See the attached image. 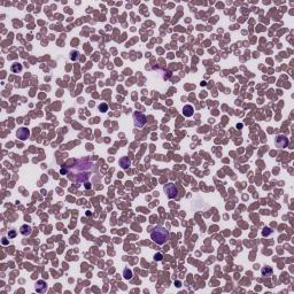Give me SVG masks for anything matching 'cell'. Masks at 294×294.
<instances>
[{
  "label": "cell",
  "instance_id": "14",
  "mask_svg": "<svg viewBox=\"0 0 294 294\" xmlns=\"http://www.w3.org/2000/svg\"><path fill=\"white\" fill-rule=\"evenodd\" d=\"M78 58H79V52L74 51V52L70 53V59H71V60L76 61V60H78Z\"/></svg>",
  "mask_w": 294,
  "mask_h": 294
},
{
  "label": "cell",
  "instance_id": "12",
  "mask_svg": "<svg viewBox=\"0 0 294 294\" xmlns=\"http://www.w3.org/2000/svg\"><path fill=\"white\" fill-rule=\"evenodd\" d=\"M123 277H124L125 279H128V280L132 279V277H133V275H132V271H131L129 268H125L124 269V271H123Z\"/></svg>",
  "mask_w": 294,
  "mask_h": 294
},
{
  "label": "cell",
  "instance_id": "13",
  "mask_svg": "<svg viewBox=\"0 0 294 294\" xmlns=\"http://www.w3.org/2000/svg\"><path fill=\"white\" fill-rule=\"evenodd\" d=\"M272 232H274V231H272L270 227H267V226H265V227L262 230V235H263V237H269L270 234H272Z\"/></svg>",
  "mask_w": 294,
  "mask_h": 294
},
{
  "label": "cell",
  "instance_id": "10",
  "mask_svg": "<svg viewBox=\"0 0 294 294\" xmlns=\"http://www.w3.org/2000/svg\"><path fill=\"white\" fill-rule=\"evenodd\" d=\"M272 274H274V270L271 267H263L261 269V275L263 277H270L272 276Z\"/></svg>",
  "mask_w": 294,
  "mask_h": 294
},
{
  "label": "cell",
  "instance_id": "15",
  "mask_svg": "<svg viewBox=\"0 0 294 294\" xmlns=\"http://www.w3.org/2000/svg\"><path fill=\"white\" fill-rule=\"evenodd\" d=\"M98 108H99V110H100V112H102V113H106L107 110H108V106H107V104L99 105V106H98Z\"/></svg>",
  "mask_w": 294,
  "mask_h": 294
},
{
  "label": "cell",
  "instance_id": "1",
  "mask_svg": "<svg viewBox=\"0 0 294 294\" xmlns=\"http://www.w3.org/2000/svg\"><path fill=\"white\" fill-rule=\"evenodd\" d=\"M169 238H170L169 231L161 226H157L151 232V239L157 245H165L169 240Z\"/></svg>",
  "mask_w": 294,
  "mask_h": 294
},
{
  "label": "cell",
  "instance_id": "16",
  "mask_svg": "<svg viewBox=\"0 0 294 294\" xmlns=\"http://www.w3.org/2000/svg\"><path fill=\"white\" fill-rule=\"evenodd\" d=\"M162 260H163V255H162L161 253H156L155 255H154V261L160 262V261H162Z\"/></svg>",
  "mask_w": 294,
  "mask_h": 294
},
{
  "label": "cell",
  "instance_id": "9",
  "mask_svg": "<svg viewBox=\"0 0 294 294\" xmlns=\"http://www.w3.org/2000/svg\"><path fill=\"white\" fill-rule=\"evenodd\" d=\"M120 165H121L122 169H124V170L129 169L130 165H131V161H130L129 157H127V156L121 157V159H120Z\"/></svg>",
  "mask_w": 294,
  "mask_h": 294
},
{
  "label": "cell",
  "instance_id": "18",
  "mask_svg": "<svg viewBox=\"0 0 294 294\" xmlns=\"http://www.w3.org/2000/svg\"><path fill=\"white\" fill-rule=\"evenodd\" d=\"M85 187H86V189H90V187H91L90 183H85Z\"/></svg>",
  "mask_w": 294,
  "mask_h": 294
},
{
  "label": "cell",
  "instance_id": "8",
  "mask_svg": "<svg viewBox=\"0 0 294 294\" xmlns=\"http://www.w3.org/2000/svg\"><path fill=\"white\" fill-rule=\"evenodd\" d=\"M20 232H21L22 235H24V237H29L30 234L32 233V227L30 225L24 224L20 227Z\"/></svg>",
  "mask_w": 294,
  "mask_h": 294
},
{
  "label": "cell",
  "instance_id": "11",
  "mask_svg": "<svg viewBox=\"0 0 294 294\" xmlns=\"http://www.w3.org/2000/svg\"><path fill=\"white\" fill-rule=\"evenodd\" d=\"M22 69H23V67H22V64H21V63H18V62L13 63V64H12V67H10V70H12L14 74H18V72H21Z\"/></svg>",
  "mask_w": 294,
  "mask_h": 294
},
{
  "label": "cell",
  "instance_id": "5",
  "mask_svg": "<svg viewBox=\"0 0 294 294\" xmlns=\"http://www.w3.org/2000/svg\"><path fill=\"white\" fill-rule=\"evenodd\" d=\"M16 136H18V138L20 140L24 141V140H26V139L30 137V131H29V129H26V128H20L18 130V132H16Z\"/></svg>",
  "mask_w": 294,
  "mask_h": 294
},
{
  "label": "cell",
  "instance_id": "7",
  "mask_svg": "<svg viewBox=\"0 0 294 294\" xmlns=\"http://www.w3.org/2000/svg\"><path fill=\"white\" fill-rule=\"evenodd\" d=\"M193 114H194V108L192 105H185L183 107V115L185 117H191Z\"/></svg>",
  "mask_w": 294,
  "mask_h": 294
},
{
  "label": "cell",
  "instance_id": "4",
  "mask_svg": "<svg viewBox=\"0 0 294 294\" xmlns=\"http://www.w3.org/2000/svg\"><path fill=\"white\" fill-rule=\"evenodd\" d=\"M288 143H290V140H288V138L286 136H283V135L277 136L276 145L278 148H285V147L288 146Z\"/></svg>",
  "mask_w": 294,
  "mask_h": 294
},
{
  "label": "cell",
  "instance_id": "3",
  "mask_svg": "<svg viewBox=\"0 0 294 294\" xmlns=\"http://www.w3.org/2000/svg\"><path fill=\"white\" fill-rule=\"evenodd\" d=\"M163 190H165V194H167V197H168L169 199H175V198H177V195H178V190H177V187H176V185H175L173 183H168V184H165Z\"/></svg>",
  "mask_w": 294,
  "mask_h": 294
},
{
  "label": "cell",
  "instance_id": "17",
  "mask_svg": "<svg viewBox=\"0 0 294 294\" xmlns=\"http://www.w3.org/2000/svg\"><path fill=\"white\" fill-rule=\"evenodd\" d=\"M8 235H9V239H10V238H14V237L16 235V231H15V230H10L8 232Z\"/></svg>",
  "mask_w": 294,
  "mask_h": 294
},
{
  "label": "cell",
  "instance_id": "19",
  "mask_svg": "<svg viewBox=\"0 0 294 294\" xmlns=\"http://www.w3.org/2000/svg\"><path fill=\"white\" fill-rule=\"evenodd\" d=\"M176 286H177V287H181V283H179V282H176Z\"/></svg>",
  "mask_w": 294,
  "mask_h": 294
},
{
  "label": "cell",
  "instance_id": "2",
  "mask_svg": "<svg viewBox=\"0 0 294 294\" xmlns=\"http://www.w3.org/2000/svg\"><path fill=\"white\" fill-rule=\"evenodd\" d=\"M147 123V117L143 113H133V124L136 128H144Z\"/></svg>",
  "mask_w": 294,
  "mask_h": 294
},
{
  "label": "cell",
  "instance_id": "6",
  "mask_svg": "<svg viewBox=\"0 0 294 294\" xmlns=\"http://www.w3.org/2000/svg\"><path fill=\"white\" fill-rule=\"evenodd\" d=\"M35 288H36V291H37V293H44V292H46V290H47V284H46V282H44V280H38V282L36 283Z\"/></svg>",
  "mask_w": 294,
  "mask_h": 294
}]
</instances>
